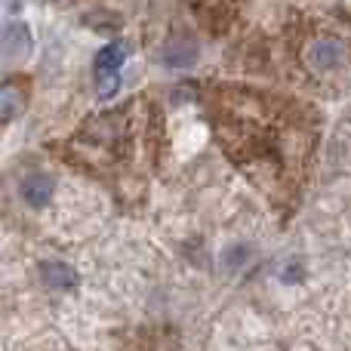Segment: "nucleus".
I'll return each instance as SVG.
<instances>
[{"label": "nucleus", "mask_w": 351, "mask_h": 351, "mask_svg": "<svg viewBox=\"0 0 351 351\" xmlns=\"http://www.w3.org/2000/svg\"><path fill=\"white\" fill-rule=\"evenodd\" d=\"M28 56H31V31H28V25H22V22L6 25L3 34H0V65L16 68V65H22Z\"/></svg>", "instance_id": "nucleus-1"}, {"label": "nucleus", "mask_w": 351, "mask_h": 351, "mask_svg": "<svg viewBox=\"0 0 351 351\" xmlns=\"http://www.w3.org/2000/svg\"><path fill=\"white\" fill-rule=\"evenodd\" d=\"M123 56L127 53H123L121 43H111V47L96 53V77H99V86H102V96H111V93L121 86L117 71H121V65H123Z\"/></svg>", "instance_id": "nucleus-2"}, {"label": "nucleus", "mask_w": 351, "mask_h": 351, "mask_svg": "<svg viewBox=\"0 0 351 351\" xmlns=\"http://www.w3.org/2000/svg\"><path fill=\"white\" fill-rule=\"evenodd\" d=\"M342 56H346V47L339 40H317L308 53V62L317 71H330V68H336L342 62Z\"/></svg>", "instance_id": "nucleus-3"}, {"label": "nucleus", "mask_w": 351, "mask_h": 351, "mask_svg": "<svg viewBox=\"0 0 351 351\" xmlns=\"http://www.w3.org/2000/svg\"><path fill=\"white\" fill-rule=\"evenodd\" d=\"M40 274L49 290H71V287H77V271L71 265H65V262H43Z\"/></svg>", "instance_id": "nucleus-4"}, {"label": "nucleus", "mask_w": 351, "mask_h": 351, "mask_svg": "<svg viewBox=\"0 0 351 351\" xmlns=\"http://www.w3.org/2000/svg\"><path fill=\"white\" fill-rule=\"evenodd\" d=\"M49 194H53V179H49V176L34 173V176H28V179L22 182V197H25V204L43 206V204L49 200Z\"/></svg>", "instance_id": "nucleus-5"}, {"label": "nucleus", "mask_w": 351, "mask_h": 351, "mask_svg": "<svg viewBox=\"0 0 351 351\" xmlns=\"http://www.w3.org/2000/svg\"><path fill=\"white\" fill-rule=\"evenodd\" d=\"M25 108V86L0 84V121H12Z\"/></svg>", "instance_id": "nucleus-6"}, {"label": "nucleus", "mask_w": 351, "mask_h": 351, "mask_svg": "<svg viewBox=\"0 0 351 351\" xmlns=\"http://www.w3.org/2000/svg\"><path fill=\"white\" fill-rule=\"evenodd\" d=\"M164 59H167V65H170V68H188L194 62V49H188V47L179 49V43H176L173 49H167Z\"/></svg>", "instance_id": "nucleus-7"}]
</instances>
